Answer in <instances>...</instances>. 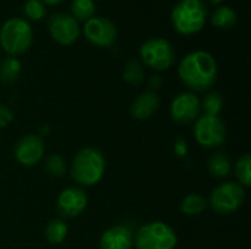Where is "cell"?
<instances>
[{
  "label": "cell",
  "mask_w": 251,
  "mask_h": 249,
  "mask_svg": "<svg viewBox=\"0 0 251 249\" xmlns=\"http://www.w3.org/2000/svg\"><path fill=\"white\" fill-rule=\"evenodd\" d=\"M134 244L137 249H175L178 238L165 222H150L134 233Z\"/></svg>",
  "instance_id": "5b68a950"
},
{
  "label": "cell",
  "mask_w": 251,
  "mask_h": 249,
  "mask_svg": "<svg viewBox=\"0 0 251 249\" xmlns=\"http://www.w3.org/2000/svg\"><path fill=\"white\" fill-rule=\"evenodd\" d=\"M44 6L46 4H49V6H57V4H60L63 0H40Z\"/></svg>",
  "instance_id": "f1b7e54d"
},
{
  "label": "cell",
  "mask_w": 251,
  "mask_h": 249,
  "mask_svg": "<svg viewBox=\"0 0 251 249\" xmlns=\"http://www.w3.org/2000/svg\"><path fill=\"white\" fill-rule=\"evenodd\" d=\"M71 178L81 186L97 185L106 172V160L100 150L85 147L79 150L71 164Z\"/></svg>",
  "instance_id": "7a4b0ae2"
},
{
  "label": "cell",
  "mask_w": 251,
  "mask_h": 249,
  "mask_svg": "<svg viewBox=\"0 0 251 249\" xmlns=\"http://www.w3.org/2000/svg\"><path fill=\"white\" fill-rule=\"evenodd\" d=\"M134 230L128 225H115L100 238V249H132Z\"/></svg>",
  "instance_id": "5bb4252c"
},
{
  "label": "cell",
  "mask_w": 251,
  "mask_h": 249,
  "mask_svg": "<svg viewBox=\"0 0 251 249\" xmlns=\"http://www.w3.org/2000/svg\"><path fill=\"white\" fill-rule=\"evenodd\" d=\"M46 239L51 245L62 244L68 236V225L62 219H53L46 226Z\"/></svg>",
  "instance_id": "ffe728a7"
},
{
  "label": "cell",
  "mask_w": 251,
  "mask_h": 249,
  "mask_svg": "<svg viewBox=\"0 0 251 249\" xmlns=\"http://www.w3.org/2000/svg\"><path fill=\"white\" fill-rule=\"evenodd\" d=\"M32 28L24 18H10L0 28V47L9 56L26 53L32 45Z\"/></svg>",
  "instance_id": "277c9868"
},
{
  "label": "cell",
  "mask_w": 251,
  "mask_h": 249,
  "mask_svg": "<svg viewBox=\"0 0 251 249\" xmlns=\"http://www.w3.org/2000/svg\"><path fill=\"white\" fill-rule=\"evenodd\" d=\"M141 62L153 70H166L175 62V50L166 38H150L140 47Z\"/></svg>",
  "instance_id": "52a82bcc"
},
{
  "label": "cell",
  "mask_w": 251,
  "mask_h": 249,
  "mask_svg": "<svg viewBox=\"0 0 251 249\" xmlns=\"http://www.w3.org/2000/svg\"><path fill=\"white\" fill-rule=\"evenodd\" d=\"M200 107L207 116H219L224 110V98L219 92L210 91L204 95L203 101H200Z\"/></svg>",
  "instance_id": "cb8c5ba5"
},
{
  "label": "cell",
  "mask_w": 251,
  "mask_h": 249,
  "mask_svg": "<svg viewBox=\"0 0 251 249\" xmlns=\"http://www.w3.org/2000/svg\"><path fill=\"white\" fill-rule=\"evenodd\" d=\"M235 178L243 188H250L251 185V157L249 153L243 154L234 166Z\"/></svg>",
  "instance_id": "7402d4cb"
},
{
  "label": "cell",
  "mask_w": 251,
  "mask_h": 249,
  "mask_svg": "<svg viewBox=\"0 0 251 249\" xmlns=\"http://www.w3.org/2000/svg\"><path fill=\"white\" fill-rule=\"evenodd\" d=\"M13 117H15V114H13L12 109H9L3 103H0V128L9 126L13 122Z\"/></svg>",
  "instance_id": "4316f807"
},
{
  "label": "cell",
  "mask_w": 251,
  "mask_h": 249,
  "mask_svg": "<svg viewBox=\"0 0 251 249\" xmlns=\"http://www.w3.org/2000/svg\"><path fill=\"white\" fill-rule=\"evenodd\" d=\"M207 169L209 173L218 179H224L226 178L231 170H232V161L229 158V156L224 151H216L210 156L209 161H207Z\"/></svg>",
  "instance_id": "2e32d148"
},
{
  "label": "cell",
  "mask_w": 251,
  "mask_h": 249,
  "mask_svg": "<svg viewBox=\"0 0 251 249\" xmlns=\"http://www.w3.org/2000/svg\"><path fill=\"white\" fill-rule=\"evenodd\" d=\"M194 138L200 147L218 148L226 139V126L219 116L201 114L194 122Z\"/></svg>",
  "instance_id": "ba28073f"
},
{
  "label": "cell",
  "mask_w": 251,
  "mask_h": 249,
  "mask_svg": "<svg viewBox=\"0 0 251 249\" xmlns=\"http://www.w3.org/2000/svg\"><path fill=\"white\" fill-rule=\"evenodd\" d=\"M200 110V98L191 91L178 94L171 103V117L174 122L181 125L196 122Z\"/></svg>",
  "instance_id": "8fae6325"
},
{
  "label": "cell",
  "mask_w": 251,
  "mask_h": 249,
  "mask_svg": "<svg viewBox=\"0 0 251 249\" xmlns=\"http://www.w3.org/2000/svg\"><path fill=\"white\" fill-rule=\"evenodd\" d=\"M22 12L29 21H40L46 16V6L40 0H26L22 6Z\"/></svg>",
  "instance_id": "484cf974"
},
{
  "label": "cell",
  "mask_w": 251,
  "mask_h": 249,
  "mask_svg": "<svg viewBox=\"0 0 251 249\" xmlns=\"http://www.w3.org/2000/svg\"><path fill=\"white\" fill-rule=\"evenodd\" d=\"M96 13V3L94 0H74L71 4V16L79 22H87Z\"/></svg>",
  "instance_id": "44dd1931"
},
{
  "label": "cell",
  "mask_w": 251,
  "mask_h": 249,
  "mask_svg": "<svg viewBox=\"0 0 251 249\" xmlns=\"http://www.w3.org/2000/svg\"><path fill=\"white\" fill-rule=\"evenodd\" d=\"M207 208V201L199 194H190L181 201V213L188 217H196L204 213Z\"/></svg>",
  "instance_id": "d6986e66"
},
{
  "label": "cell",
  "mask_w": 251,
  "mask_h": 249,
  "mask_svg": "<svg viewBox=\"0 0 251 249\" xmlns=\"http://www.w3.org/2000/svg\"><path fill=\"white\" fill-rule=\"evenodd\" d=\"M16 161L24 167L37 166L44 157V142L38 135H24L13 150Z\"/></svg>",
  "instance_id": "7c38bea8"
},
{
  "label": "cell",
  "mask_w": 251,
  "mask_h": 249,
  "mask_svg": "<svg viewBox=\"0 0 251 249\" xmlns=\"http://www.w3.org/2000/svg\"><path fill=\"white\" fill-rule=\"evenodd\" d=\"M246 201V188L238 182H224L218 185L212 194L209 204L218 214H234Z\"/></svg>",
  "instance_id": "8992f818"
},
{
  "label": "cell",
  "mask_w": 251,
  "mask_h": 249,
  "mask_svg": "<svg viewBox=\"0 0 251 249\" xmlns=\"http://www.w3.org/2000/svg\"><path fill=\"white\" fill-rule=\"evenodd\" d=\"M160 85H162V78L157 76V75H153V76L150 78V87H151V88H159Z\"/></svg>",
  "instance_id": "83f0119b"
},
{
  "label": "cell",
  "mask_w": 251,
  "mask_h": 249,
  "mask_svg": "<svg viewBox=\"0 0 251 249\" xmlns=\"http://www.w3.org/2000/svg\"><path fill=\"white\" fill-rule=\"evenodd\" d=\"M209 1H210L212 4H219V3H222L224 0H209Z\"/></svg>",
  "instance_id": "f546056e"
},
{
  "label": "cell",
  "mask_w": 251,
  "mask_h": 249,
  "mask_svg": "<svg viewBox=\"0 0 251 249\" xmlns=\"http://www.w3.org/2000/svg\"><path fill=\"white\" fill-rule=\"evenodd\" d=\"M174 29L181 35L200 32L207 21V9L203 0H181L171 13Z\"/></svg>",
  "instance_id": "3957f363"
},
{
  "label": "cell",
  "mask_w": 251,
  "mask_h": 249,
  "mask_svg": "<svg viewBox=\"0 0 251 249\" xmlns=\"http://www.w3.org/2000/svg\"><path fill=\"white\" fill-rule=\"evenodd\" d=\"M82 32L85 38L96 47H110L118 38L115 23L104 16H93L84 23Z\"/></svg>",
  "instance_id": "9c48e42d"
},
{
  "label": "cell",
  "mask_w": 251,
  "mask_h": 249,
  "mask_svg": "<svg viewBox=\"0 0 251 249\" xmlns=\"http://www.w3.org/2000/svg\"><path fill=\"white\" fill-rule=\"evenodd\" d=\"M88 204L87 192L81 188H66L57 197V210L63 217L79 216Z\"/></svg>",
  "instance_id": "4fadbf2b"
},
{
  "label": "cell",
  "mask_w": 251,
  "mask_h": 249,
  "mask_svg": "<svg viewBox=\"0 0 251 249\" xmlns=\"http://www.w3.org/2000/svg\"><path fill=\"white\" fill-rule=\"evenodd\" d=\"M178 75L191 92L209 91L218 79V63L209 51L196 50L182 57Z\"/></svg>",
  "instance_id": "6da1fadb"
},
{
  "label": "cell",
  "mask_w": 251,
  "mask_h": 249,
  "mask_svg": "<svg viewBox=\"0 0 251 249\" xmlns=\"http://www.w3.org/2000/svg\"><path fill=\"white\" fill-rule=\"evenodd\" d=\"M44 169L50 176L62 178L65 175V172H66V161L60 154L53 153V154L47 156V158L44 161Z\"/></svg>",
  "instance_id": "d4e9b609"
},
{
  "label": "cell",
  "mask_w": 251,
  "mask_h": 249,
  "mask_svg": "<svg viewBox=\"0 0 251 249\" xmlns=\"http://www.w3.org/2000/svg\"><path fill=\"white\" fill-rule=\"evenodd\" d=\"M210 22L219 29H229L237 23V13L229 6H221L213 12Z\"/></svg>",
  "instance_id": "ac0fdd59"
},
{
  "label": "cell",
  "mask_w": 251,
  "mask_h": 249,
  "mask_svg": "<svg viewBox=\"0 0 251 249\" xmlns=\"http://www.w3.org/2000/svg\"><path fill=\"white\" fill-rule=\"evenodd\" d=\"M160 107V98L154 91L141 92L131 104V116L137 120H149Z\"/></svg>",
  "instance_id": "9a60e30c"
},
{
  "label": "cell",
  "mask_w": 251,
  "mask_h": 249,
  "mask_svg": "<svg viewBox=\"0 0 251 249\" xmlns=\"http://www.w3.org/2000/svg\"><path fill=\"white\" fill-rule=\"evenodd\" d=\"M122 78L129 85H140V84H143V81H144V68H143V65L138 60H135V59L128 60V63L124 68Z\"/></svg>",
  "instance_id": "603a6c76"
},
{
  "label": "cell",
  "mask_w": 251,
  "mask_h": 249,
  "mask_svg": "<svg viewBox=\"0 0 251 249\" xmlns=\"http://www.w3.org/2000/svg\"><path fill=\"white\" fill-rule=\"evenodd\" d=\"M49 32L57 44L71 45L78 40L81 29L79 23L69 13L57 12L49 19Z\"/></svg>",
  "instance_id": "30bf717a"
},
{
  "label": "cell",
  "mask_w": 251,
  "mask_h": 249,
  "mask_svg": "<svg viewBox=\"0 0 251 249\" xmlns=\"http://www.w3.org/2000/svg\"><path fill=\"white\" fill-rule=\"evenodd\" d=\"M22 72V65L18 57L7 56L0 62V82L6 85H12L18 81Z\"/></svg>",
  "instance_id": "e0dca14e"
}]
</instances>
